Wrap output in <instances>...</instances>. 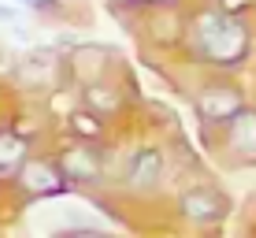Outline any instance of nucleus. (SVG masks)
Segmentation results:
<instances>
[{"instance_id": "nucleus-15", "label": "nucleus", "mask_w": 256, "mask_h": 238, "mask_svg": "<svg viewBox=\"0 0 256 238\" xmlns=\"http://www.w3.org/2000/svg\"><path fill=\"white\" fill-rule=\"evenodd\" d=\"M0 23H4V26H19V23H22V8L15 4V0H12V4H4V0H0Z\"/></svg>"}, {"instance_id": "nucleus-12", "label": "nucleus", "mask_w": 256, "mask_h": 238, "mask_svg": "<svg viewBox=\"0 0 256 238\" xmlns=\"http://www.w3.org/2000/svg\"><path fill=\"white\" fill-rule=\"evenodd\" d=\"M34 149H38V145H34L30 138L19 134V130H12L4 123V127H0V179H8V175H12L15 167L34 153Z\"/></svg>"}, {"instance_id": "nucleus-18", "label": "nucleus", "mask_w": 256, "mask_h": 238, "mask_svg": "<svg viewBox=\"0 0 256 238\" xmlns=\"http://www.w3.org/2000/svg\"><path fill=\"white\" fill-rule=\"evenodd\" d=\"M4 123H8V112H4V108H0V127H4Z\"/></svg>"}, {"instance_id": "nucleus-11", "label": "nucleus", "mask_w": 256, "mask_h": 238, "mask_svg": "<svg viewBox=\"0 0 256 238\" xmlns=\"http://www.w3.org/2000/svg\"><path fill=\"white\" fill-rule=\"evenodd\" d=\"M60 134L67 138H86V142H108L112 138V119H104L100 112H93L90 104H70V108L60 116Z\"/></svg>"}, {"instance_id": "nucleus-4", "label": "nucleus", "mask_w": 256, "mask_h": 238, "mask_svg": "<svg viewBox=\"0 0 256 238\" xmlns=\"http://www.w3.org/2000/svg\"><path fill=\"white\" fill-rule=\"evenodd\" d=\"M4 190L15 197L19 208H30V205H41V201H56V197L74 193V186H70L67 175H64V167H60L56 156H52V149L48 153L34 149V153L4 179Z\"/></svg>"}, {"instance_id": "nucleus-14", "label": "nucleus", "mask_w": 256, "mask_h": 238, "mask_svg": "<svg viewBox=\"0 0 256 238\" xmlns=\"http://www.w3.org/2000/svg\"><path fill=\"white\" fill-rule=\"evenodd\" d=\"M223 12H230V15H242V19H249V12L256 8V0H216Z\"/></svg>"}, {"instance_id": "nucleus-5", "label": "nucleus", "mask_w": 256, "mask_h": 238, "mask_svg": "<svg viewBox=\"0 0 256 238\" xmlns=\"http://www.w3.org/2000/svg\"><path fill=\"white\" fill-rule=\"evenodd\" d=\"M12 82L30 97H48L56 90H70L67 86V60L60 45H30L19 56L12 71Z\"/></svg>"}, {"instance_id": "nucleus-10", "label": "nucleus", "mask_w": 256, "mask_h": 238, "mask_svg": "<svg viewBox=\"0 0 256 238\" xmlns=\"http://www.w3.org/2000/svg\"><path fill=\"white\" fill-rule=\"evenodd\" d=\"M219 149L234 164H256V104H245L219 127Z\"/></svg>"}, {"instance_id": "nucleus-7", "label": "nucleus", "mask_w": 256, "mask_h": 238, "mask_svg": "<svg viewBox=\"0 0 256 238\" xmlns=\"http://www.w3.org/2000/svg\"><path fill=\"white\" fill-rule=\"evenodd\" d=\"M234 212V201L216 182H186L174 197V216L193 231H216Z\"/></svg>"}, {"instance_id": "nucleus-3", "label": "nucleus", "mask_w": 256, "mask_h": 238, "mask_svg": "<svg viewBox=\"0 0 256 238\" xmlns=\"http://www.w3.org/2000/svg\"><path fill=\"white\" fill-rule=\"evenodd\" d=\"M56 164L64 167L67 182L78 193H100L116 186V175H112V149L108 142H86V138H67L52 149Z\"/></svg>"}, {"instance_id": "nucleus-8", "label": "nucleus", "mask_w": 256, "mask_h": 238, "mask_svg": "<svg viewBox=\"0 0 256 238\" xmlns=\"http://www.w3.org/2000/svg\"><path fill=\"white\" fill-rule=\"evenodd\" d=\"M126 23L134 26L141 45H148L152 52L186 49V8H145V12H130Z\"/></svg>"}, {"instance_id": "nucleus-13", "label": "nucleus", "mask_w": 256, "mask_h": 238, "mask_svg": "<svg viewBox=\"0 0 256 238\" xmlns=\"http://www.w3.org/2000/svg\"><path fill=\"white\" fill-rule=\"evenodd\" d=\"M22 12H34V15H60L64 0H15Z\"/></svg>"}, {"instance_id": "nucleus-1", "label": "nucleus", "mask_w": 256, "mask_h": 238, "mask_svg": "<svg viewBox=\"0 0 256 238\" xmlns=\"http://www.w3.org/2000/svg\"><path fill=\"white\" fill-rule=\"evenodd\" d=\"M186 64L200 71L234 75L252 56V26L242 15H230L216 0L186 4Z\"/></svg>"}, {"instance_id": "nucleus-6", "label": "nucleus", "mask_w": 256, "mask_h": 238, "mask_svg": "<svg viewBox=\"0 0 256 238\" xmlns=\"http://www.w3.org/2000/svg\"><path fill=\"white\" fill-rule=\"evenodd\" d=\"M245 104H249L245 90L223 71H208L190 90V108H193V116H197L200 127H223V123L230 119L234 112H242Z\"/></svg>"}, {"instance_id": "nucleus-16", "label": "nucleus", "mask_w": 256, "mask_h": 238, "mask_svg": "<svg viewBox=\"0 0 256 238\" xmlns=\"http://www.w3.org/2000/svg\"><path fill=\"white\" fill-rule=\"evenodd\" d=\"M112 15H119V19H126L130 12H138V0H108Z\"/></svg>"}, {"instance_id": "nucleus-17", "label": "nucleus", "mask_w": 256, "mask_h": 238, "mask_svg": "<svg viewBox=\"0 0 256 238\" xmlns=\"http://www.w3.org/2000/svg\"><path fill=\"white\" fill-rule=\"evenodd\" d=\"M190 0H138V12H145V8H186Z\"/></svg>"}, {"instance_id": "nucleus-9", "label": "nucleus", "mask_w": 256, "mask_h": 238, "mask_svg": "<svg viewBox=\"0 0 256 238\" xmlns=\"http://www.w3.org/2000/svg\"><path fill=\"white\" fill-rule=\"evenodd\" d=\"M64 60H67V86L70 90H82V86L96 82V78H108V75L126 67L119 49L104 45V41H78V45H70L64 52Z\"/></svg>"}, {"instance_id": "nucleus-2", "label": "nucleus", "mask_w": 256, "mask_h": 238, "mask_svg": "<svg viewBox=\"0 0 256 238\" xmlns=\"http://www.w3.org/2000/svg\"><path fill=\"white\" fill-rule=\"evenodd\" d=\"M171 186V149L156 138L148 142H138L122 156V164L116 167V186L112 193L126 201H138V205H148L160 193Z\"/></svg>"}]
</instances>
